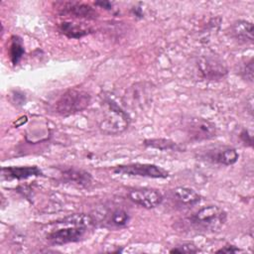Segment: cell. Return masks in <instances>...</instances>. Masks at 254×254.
<instances>
[{
  "instance_id": "obj_1",
  "label": "cell",
  "mask_w": 254,
  "mask_h": 254,
  "mask_svg": "<svg viewBox=\"0 0 254 254\" xmlns=\"http://www.w3.org/2000/svg\"><path fill=\"white\" fill-rule=\"evenodd\" d=\"M90 94L79 88H70L64 92L55 103V111L62 116H68L84 110L90 103Z\"/></svg>"
},
{
  "instance_id": "obj_2",
  "label": "cell",
  "mask_w": 254,
  "mask_h": 254,
  "mask_svg": "<svg viewBox=\"0 0 254 254\" xmlns=\"http://www.w3.org/2000/svg\"><path fill=\"white\" fill-rule=\"evenodd\" d=\"M226 212L216 206L207 205L197 210L194 214L190 217L191 225L200 231L214 232L219 230L226 222Z\"/></svg>"
},
{
  "instance_id": "obj_3",
  "label": "cell",
  "mask_w": 254,
  "mask_h": 254,
  "mask_svg": "<svg viewBox=\"0 0 254 254\" xmlns=\"http://www.w3.org/2000/svg\"><path fill=\"white\" fill-rule=\"evenodd\" d=\"M106 112L99 123L100 130L108 135H116L127 129L130 118L128 114L112 99L105 100Z\"/></svg>"
},
{
  "instance_id": "obj_4",
  "label": "cell",
  "mask_w": 254,
  "mask_h": 254,
  "mask_svg": "<svg viewBox=\"0 0 254 254\" xmlns=\"http://www.w3.org/2000/svg\"><path fill=\"white\" fill-rule=\"evenodd\" d=\"M113 172L115 174H124L129 176H138L153 179H166L170 176L169 172L160 166L142 163L119 165L114 167Z\"/></svg>"
},
{
  "instance_id": "obj_5",
  "label": "cell",
  "mask_w": 254,
  "mask_h": 254,
  "mask_svg": "<svg viewBox=\"0 0 254 254\" xmlns=\"http://www.w3.org/2000/svg\"><path fill=\"white\" fill-rule=\"evenodd\" d=\"M237 151L229 146H219L214 148H207L204 151L198 153V158L212 163L224 166H230L237 162L238 160Z\"/></svg>"
},
{
  "instance_id": "obj_6",
  "label": "cell",
  "mask_w": 254,
  "mask_h": 254,
  "mask_svg": "<svg viewBox=\"0 0 254 254\" xmlns=\"http://www.w3.org/2000/svg\"><path fill=\"white\" fill-rule=\"evenodd\" d=\"M186 131L191 141H204L215 137L216 127L214 123L204 118H190L186 124Z\"/></svg>"
},
{
  "instance_id": "obj_7",
  "label": "cell",
  "mask_w": 254,
  "mask_h": 254,
  "mask_svg": "<svg viewBox=\"0 0 254 254\" xmlns=\"http://www.w3.org/2000/svg\"><path fill=\"white\" fill-rule=\"evenodd\" d=\"M86 232L85 226H73L70 225L65 228H61L52 231L47 235V239L50 243L55 245H63L66 243H72L79 241Z\"/></svg>"
},
{
  "instance_id": "obj_8",
  "label": "cell",
  "mask_w": 254,
  "mask_h": 254,
  "mask_svg": "<svg viewBox=\"0 0 254 254\" xmlns=\"http://www.w3.org/2000/svg\"><path fill=\"white\" fill-rule=\"evenodd\" d=\"M128 195L133 202L147 209L158 206L163 200L162 193L154 189H134L129 191Z\"/></svg>"
},
{
  "instance_id": "obj_9",
  "label": "cell",
  "mask_w": 254,
  "mask_h": 254,
  "mask_svg": "<svg viewBox=\"0 0 254 254\" xmlns=\"http://www.w3.org/2000/svg\"><path fill=\"white\" fill-rule=\"evenodd\" d=\"M198 67L202 76L207 79H219L227 72L226 66L222 62L210 57L201 58L198 63Z\"/></svg>"
},
{
  "instance_id": "obj_10",
  "label": "cell",
  "mask_w": 254,
  "mask_h": 254,
  "mask_svg": "<svg viewBox=\"0 0 254 254\" xmlns=\"http://www.w3.org/2000/svg\"><path fill=\"white\" fill-rule=\"evenodd\" d=\"M62 12L64 15L72 16L75 18L94 19L97 16V12L90 5L79 2H64L63 4Z\"/></svg>"
},
{
  "instance_id": "obj_11",
  "label": "cell",
  "mask_w": 254,
  "mask_h": 254,
  "mask_svg": "<svg viewBox=\"0 0 254 254\" xmlns=\"http://www.w3.org/2000/svg\"><path fill=\"white\" fill-rule=\"evenodd\" d=\"M2 178L6 180H23L30 177L43 176L42 171L36 166L28 167H3L1 169Z\"/></svg>"
},
{
  "instance_id": "obj_12",
  "label": "cell",
  "mask_w": 254,
  "mask_h": 254,
  "mask_svg": "<svg viewBox=\"0 0 254 254\" xmlns=\"http://www.w3.org/2000/svg\"><path fill=\"white\" fill-rule=\"evenodd\" d=\"M231 33L234 39L241 43L253 42V24L246 20H237L231 26Z\"/></svg>"
},
{
  "instance_id": "obj_13",
  "label": "cell",
  "mask_w": 254,
  "mask_h": 254,
  "mask_svg": "<svg viewBox=\"0 0 254 254\" xmlns=\"http://www.w3.org/2000/svg\"><path fill=\"white\" fill-rule=\"evenodd\" d=\"M173 198L180 204L191 206L199 202L200 195L192 189L187 187H178L172 190Z\"/></svg>"
},
{
  "instance_id": "obj_14",
  "label": "cell",
  "mask_w": 254,
  "mask_h": 254,
  "mask_svg": "<svg viewBox=\"0 0 254 254\" xmlns=\"http://www.w3.org/2000/svg\"><path fill=\"white\" fill-rule=\"evenodd\" d=\"M144 145L149 148H154L162 151H178L182 152L185 150V147L173 140L170 139H147L144 141Z\"/></svg>"
},
{
  "instance_id": "obj_15",
  "label": "cell",
  "mask_w": 254,
  "mask_h": 254,
  "mask_svg": "<svg viewBox=\"0 0 254 254\" xmlns=\"http://www.w3.org/2000/svg\"><path fill=\"white\" fill-rule=\"evenodd\" d=\"M63 176L69 182H73L81 187H87L91 184V176L89 173L82 170L68 169L63 172Z\"/></svg>"
},
{
  "instance_id": "obj_16",
  "label": "cell",
  "mask_w": 254,
  "mask_h": 254,
  "mask_svg": "<svg viewBox=\"0 0 254 254\" xmlns=\"http://www.w3.org/2000/svg\"><path fill=\"white\" fill-rule=\"evenodd\" d=\"M60 30L64 35L72 39H79L89 33V29L83 28L82 26L70 22L62 23L60 25Z\"/></svg>"
},
{
  "instance_id": "obj_17",
  "label": "cell",
  "mask_w": 254,
  "mask_h": 254,
  "mask_svg": "<svg viewBox=\"0 0 254 254\" xmlns=\"http://www.w3.org/2000/svg\"><path fill=\"white\" fill-rule=\"evenodd\" d=\"M25 50L21 38H19L18 36H13L11 38V44L9 48V56L12 64H17L22 59Z\"/></svg>"
},
{
  "instance_id": "obj_18",
  "label": "cell",
  "mask_w": 254,
  "mask_h": 254,
  "mask_svg": "<svg viewBox=\"0 0 254 254\" xmlns=\"http://www.w3.org/2000/svg\"><path fill=\"white\" fill-rule=\"evenodd\" d=\"M57 223L64 224V225H73V226H88L93 223V219L91 216L83 213L79 214H71L61 221H58Z\"/></svg>"
},
{
  "instance_id": "obj_19",
  "label": "cell",
  "mask_w": 254,
  "mask_h": 254,
  "mask_svg": "<svg viewBox=\"0 0 254 254\" xmlns=\"http://www.w3.org/2000/svg\"><path fill=\"white\" fill-rule=\"evenodd\" d=\"M129 220L128 213L123 209H115L110 215V223L115 226H124Z\"/></svg>"
},
{
  "instance_id": "obj_20",
  "label": "cell",
  "mask_w": 254,
  "mask_h": 254,
  "mask_svg": "<svg viewBox=\"0 0 254 254\" xmlns=\"http://www.w3.org/2000/svg\"><path fill=\"white\" fill-rule=\"evenodd\" d=\"M198 251H199V249L192 242L183 243V244H181V245H179V246L170 250L171 253H188V254L196 253Z\"/></svg>"
},
{
  "instance_id": "obj_21",
  "label": "cell",
  "mask_w": 254,
  "mask_h": 254,
  "mask_svg": "<svg viewBox=\"0 0 254 254\" xmlns=\"http://www.w3.org/2000/svg\"><path fill=\"white\" fill-rule=\"evenodd\" d=\"M241 76L248 81H253V61L252 59L244 64V65L241 68Z\"/></svg>"
},
{
  "instance_id": "obj_22",
  "label": "cell",
  "mask_w": 254,
  "mask_h": 254,
  "mask_svg": "<svg viewBox=\"0 0 254 254\" xmlns=\"http://www.w3.org/2000/svg\"><path fill=\"white\" fill-rule=\"evenodd\" d=\"M240 139L242 140V142H243L245 145L252 146V135H250V133H249L248 130L243 129V130L240 132Z\"/></svg>"
},
{
  "instance_id": "obj_23",
  "label": "cell",
  "mask_w": 254,
  "mask_h": 254,
  "mask_svg": "<svg viewBox=\"0 0 254 254\" xmlns=\"http://www.w3.org/2000/svg\"><path fill=\"white\" fill-rule=\"evenodd\" d=\"M241 249H239L236 246L233 245H225L223 248L219 249L216 251V253H236V252H240Z\"/></svg>"
},
{
  "instance_id": "obj_24",
  "label": "cell",
  "mask_w": 254,
  "mask_h": 254,
  "mask_svg": "<svg viewBox=\"0 0 254 254\" xmlns=\"http://www.w3.org/2000/svg\"><path fill=\"white\" fill-rule=\"evenodd\" d=\"M95 5L99 6L100 8L107 9V10H110L111 7H112V4L108 1H97V2H95Z\"/></svg>"
},
{
  "instance_id": "obj_25",
  "label": "cell",
  "mask_w": 254,
  "mask_h": 254,
  "mask_svg": "<svg viewBox=\"0 0 254 254\" xmlns=\"http://www.w3.org/2000/svg\"><path fill=\"white\" fill-rule=\"evenodd\" d=\"M249 112L250 113H252V110H253V108H252V104H253V98H252V96H250L249 97Z\"/></svg>"
}]
</instances>
